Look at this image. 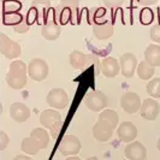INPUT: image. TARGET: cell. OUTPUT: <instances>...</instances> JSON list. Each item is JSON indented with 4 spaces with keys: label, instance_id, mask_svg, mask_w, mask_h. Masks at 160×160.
<instances>
[{
    "label": "cell",
    "instance_id": "7a4b0ae2",
    "mask_svg": "<svg viewBox=\"0 0 160 160\" xmlns=\"http://www.w3.org/2000/svg\"><path fill=\"white\" fill-rule=\"evenodd\" d=\"M27 65L22 60H15L10 65L6 75V82L13 89H22L27 84Z\"/></svg>",
    "mask_w": 160,
    "mask_h": 160
},
{
    "label": "cell",
    "instance_id": "e0dca14e",
    "mask_svg": "<svg viewBox=\"0 0 160 160\" xmlns=\"http://www.w3.org/2000/svg\"><path fill=\"white\" fill-rule=\"evenodd\" d=\"M101 72L102 75L106 76L107 78H113L116 77L120 71V66H119V62L116 59V58H112V57H108V58H105L104 60L101 62Z\"/></svg>",
    "mask_w": 160,
    "mask_h": 160
},
{
    "label": "cell",
    "instance_id": "52a82bcc",
    "mask_svg": "<svg viewBox=\"0 0 160 160\" xmlns=\"http://www.w3.org/2000/svg\"><path fill=\"white\" fill-rule=\"evenodd\" d=\"M47 104L57 110H64L69 104L68 93L62 88H53L47 95Z\"/></svg>",
    "mask_w": 160,
    "mask_h": 160
},
{
    "label": "cell",
    "instance_id": "7c38bea8",
    "mask_svg": "<svg viewBox=\"0 0 160 160\" xmlns=\"http://www.w3.org/2000/svg\"><path fill=\"white\" fill-rule=\"evenodd\" d=\"M124 154L129 160H146L147 149L143 144L138 141H131L125 147Z\"/></svg>",
    "mask_w": 160,
    "mask_h": 160
},
{
    "label": "cell",
    "instance_id": "ffe728a7",
    "mask_svg": "<svg viewBox=\"0 0 160 160\" xmlns=\"http://www.w3.org/2000/svg\"><path fill=\"white\" fill-rule=\"evenodd\" d=\"M92 59H93V57L87 56L80 51H73L70 54V64L75 69H83L92 62Z\"/></svg>",
    "mask_w": 160,
    "mask_h": 160
},
{
    "label": "cell",
    "instance_id": "8992f818",
    "mask_svg": "<svg viewBox=\"0 0 160 160\" xmlns=\"http://www.w3.org/2000/svg\"><path fill=\"white\" fill-rule=\"evenodd\" d=\"M0 52L8 59H13V58L19 57L22 48L19 46V43L11 40L8 35L0 34Z\"/></svg>",
    "mask_w": 160,
    "mask_h": 160
},
{
    "label": "cell",
    "instance_id": "4316f807",
    "mask_svg": "<svg viewBox=\"0 0 160 160\" xmlns=\"http://www.w3.org/2000/svg\"><path fill=\"white\" fill-rule=\"evenodd\" d=\"M149 35H151V39H152L154 42L160 43V24L153 25L152 29H151V32H149Z\"/></svg>",
    "mask_w": 160,
    "mask_h": 160
},
{
    "label": "cell",
    "instance_id": "d6a6232c",
    "mask_svg": "<svg viewBox=\"0 0 160 160\" xmlns=\"http://www.w3.org/2000/svg\"><path fill=\"white\" fill-rule=\"evenodd\" d=\"M0 104H1V101H0Z\"/></svg>",
    "mask_w": 160,
    "mask_h": 160
},
{
    "label": "cell",
    "instance_id": "1f68e13d",
    "mask_svg": "<svg viewBox=\"0 0 160 160\" xmlns=\"http://www.w3.org/2000/svg\"><path fill=\"white\" fill-rule=\"evenodd\" d=\"M62 1H77L78 2V0H62Z\"/></svg>",
    "mask_w": 160,
    "mask_h": 160
},
{
    "label": "cell",
    "instance_id": "603a6c76",
    "mask_svg": "<svg viewBox=\"0 0 160 160\" xmlns=\"http://www.w3.org/2000/svg\"><path fill=\"white\" fill-rule=\"evenodd\" d=\"M147 93L153 99L160 98V77H155L147 84Z\"/></svg>",
    "mask_w": 160,
    "mask_h": 160
},
{
    "label": "cell",
    "instance_id": "7402d4cb",
    "mask_svg": "<svg viewBox=\"0 0 160 160\" xmlns=\"http://www.w3.org/2000/svg\"><path fill=\"white\" fill-rule=\"evenodd\" d=\"M136 72L137 76L141 78V80H149L154 76V72H155V68H153L151 65L148 64L146 60L141 62L140 64H137L136 68Z\"/></svg>",
    "mask_w": 160,
    "mask_h": 160
},
{
    "label": "cell",
    "instance_id": "ba28073f",
    "mask_svg": "<svg viewBox=\"0 0 160 160\" xmlns=\"http://www.w3.org/2000/svg\"><path fill=\"white\" fill-rule=\"evenodd\" d=\"M107 104H108L107 96L102 92H99V90L90 92L86 98V106L90 111H94V112H99L104 110Z\"/></svg>",
    "mask_w": 160,
    "mask_h": 160
},
{
    "label": "cell",
    "instance_id": "9a60e30c",
    "mask_svg": "<svg viewBox=\"0 0 160 160\" xmlns=\"http://www.w3.org/2000/svg\"><path fill=\"white\" fill-rule=\"evenodd\" d=\"M117 135L123 142H131L137 136V128L131 122H123L117 129Z\"/></svg>",
    "mask_w": 160,
    "mask_h": 160
},
{
    "label": "cell",
    "instance_id": "5bb4252c",
    "mask_svg": "<svg viewBox=\"0 0 160 160\" xmlns=\"http://www.w3.org/2000/svg\"><path fill=\"white\" fill-rule=\"evenodd\" d=\"M62 32V27L58 24V21L56 19V16L51 19H48L46 23L42 25L41 29V35L46 39V40L53 41L57 40L59 38Z\"/></svg>",
    "mask_w": 160,
    "mask_h": 160
},
{
    "label": "cell",
    "instance_id": "4dcf8cb0",
    "mask_svg": "<svg viewBox=\"0 0 160 160\" xmlns=\"http://www.w3.org/2000/svg\"><path fill=\"white\" fill-rule=\"evenodd\" d=\"M87 160H99L98 158H95V157H92V158H88Z\"/></svg>",
    "mask_w": 160,
    "mask_h": 160
},
{
    "label": "cell",
    "instance_id": "cb8c5ba5",
    "mask_svg": "<svg viewBox=\"0 0 160 160\" xmlns=\"http://www.w3.org/2000/svg\"><path fill=\"white\" fill-rule=\"evenodd\" d=\"M99 117H102V118L107 119L108 122H111L114 128H116V125H118V120H119V118H118L117 112L113 111V110H105V111H102V112L100 113Z\"/></svg>",
    "mask_w": 160,
    "mask_h": 160
},
{
    "label": "cell",
    "instance_id": "8fae6325",
    "mask_svg": "<svg viewBox=\"0 0 160 160\" xmlns=\"http://www.w3.org/2000/svg\"><path fill=\"white\" fill-rule=\"evenodd\" d=\"M160 111V105L155 99H146L143 102H141L140 107V112L141 117L147 120H154L157 119L158 114Z\"/></svg>",
    "mask_w": 160,
    "mask_h": 160
},
{
    "label": "cell",
    "instance_id": "f546056e",
    "mask_svg": "<svg viewBox=\"0 0 160 160\" xmlns=\"http://www.w3.org/2000/svg\"><path fill=\"white\" fill-rule=\"evenodd\" d=\"M157 148H158V151L160 152V138L158 140V142H157Z\"/></svg>",
    "mask_w": 160,
    "mask_h": 160
},
{
    "label": "cell",
    "instance_id": "6da1fadb",
    "mask_svg": "<svg viewBox=\"0 0 160 160\" xmlns=\"http://www.w3.org/2000/svg\"><path fill=\"white\" fill-rule=\"evenodd\" d=\"M49 142V135L45 129H34L30 136L24 138L22 141V151L27 154H36V153L46 148Z\"/></svg>",
    "mask_w": 160,
    "mask_h": 160
},
{
    "label": "cell",
    "instance_id": "277c9868",
    "mask_svg": "<svg viewBox=\"0 0 160 160\" xmlns=\"http://www.w3.org/2000/svg\"><path fill=\"white\" fill-rule=\"evenodd\" d=\"M27 69H28L29 77L36 82L46 80L48 77V73H49L48 64L43 59H40V58H34L27 66Z\"/></svg>",
    "mask_w": 160,
    "mask_h": 160
},
{
    "label": "cell",
    "instance_id": "30bf717a",
    "mask_svg": "<svg viewBox=\"0 0 160 160\" xmlns=\"http://www.w3.org/2000/svg\"><path fill=\"white\" fill-rule=\"evenodd\" d=\"M120 106L127 113H136L141 107V99L134 92H128L120 98Z\"/></svg>",
    "mask_w": 160,
    "mask_h": 160
},
{
    "label": "cell",
    "instance_id": "9c48e42d",
    "mask_svg": "<svg viewBox=\"0 0 160 160\" xmlns=\"http://www.w3.org/2000/svg\"><path fill=\"white\" fill-rule=\"evenodd\" d=\"M81 141L75 135H65L59 143V152L64 155L78 154L81 151Z\"/></svg>",
    "mask_w": 160,
    "mask_h": 160
},
{
    "label": "cell",
    "instance_id": "d4e9b609",
    "mask_svg": "<svg viewBox=\"0 0 160 160\" xmlns=\"http://www.w3.org/2000/svg\"><path fill=\"white\" fill-rule=\"evenodd\" d=\"M2 12H13V11H21L22 4L17 0H6L2 6Z\"/></svg>",
    "mask_w": 160,
    "mask_h": 160
},
{
    "label": "cell",
    "instance_id": "3957f363",
    "mask_svg": "<svg viewBox=\"0 0 160 160\" xmlns=\"http://www.w3.org/2000/svg\"><path fill=\"white\" fill-rule=\"evenodd\" d=\"M40 123L45 128L48 129L49 134L56 138L60 131L63 119L62 116L56 110H45L40 116Z\"/></svg>",
    "mask_w": 160,
    "mask_h": 160
},
{
    "label": "cell",
    "instance_id": "484cf974",
    "mask_svg": "<svg viewBox=\"0 0 160 160\" xmlns=\"http://www.w3.org/2000/svg\"><path fill=\"white\" fill-rule=\"evenodd\" d=\"M140 18H141V23L142 24H149L153 21V18H154L153 11L149 10V8H144V10H142V12L140 15Z\"/></svg>",
    "mask_w": 160,
    "mask_h": 160
},
{
    "label": "cell",
    "instance_id": "4fadbf2b",
    "mask_svg": "<svg viewBox=\"0 0 160 160\" xmlns=\"http://www.w3.org/2000/svg\"><path fill=\"white\" fill-rule=\"evenodd\" d=\"M120 71L124 77H132L137 68V58L132 53H125L119 59Z\"/></svg>",
    "mask_w": 160,
    "mask_h": 160
},
{
    "label": "cell",
    "instance_id": "5b68a950",
    "mask_svg": "<svg viewBox=\"0 0 160 160\" xmlns=\"http://www.w3.org/2000/svg\"><path fill=\"white\" fill-rule=\"evenodd\" d=\"M114 127L111 122L105 119L102 117H99V120L95 123V125L93 127V135L98 141L105 142L107 140H110L113 135V130Z\"/></svg>",
    "mask_w": 160,
    "mask_h": 160
},
{
    "label": "cell",
    "instance_id": "83f0119b",
    "mask_svg": "<svg viewBox=\"0 0 160 160\" xmlns=\"http://www.w3.org/2000/svg\"><path fill=\"white\" fill-rule=\"evenodd\" d=\"M13 160H32L28 155H17L13 158Z\"/></svg>",
    "mask_w": 160,
    "mask_h": 160
},
{
    "label": "cell",
    "instance_id": "ac0fdd59",
    "mask_svg": "<svg viewBox=\"0 0 160 160\" xmlns=\"http://www.w3.org/2000/svg\"><path fill=\"white\" fill-rule=\"evenodd\" d=\"M144 60L151 65V66H153V68L160 66V46L159 45L152 43V45H149L148 47L146 48V51H144Z\"/></svg>",
    "mask_w": 160,
    "mask_h": 160
},
{
    "label": "cell",
    "instance_id": "f1b7e54d",
    "mask_svg": "<svg viewBox=\"0 0 160 160\" xmlns=\"http://www.w3.org/2000/svg\"><path fill=\"white\" fill-rule=\"evenodd\" d=\"M66 160H81V159L78 158V157H69Z\"/></svg>",
    "mask_w": 160,
    "mask_h": 160
},
{
    "label": "cell",
    "instance_id": "d6986e66",
    "mask_svg": "<svg viewBox=\"0 0 160 160\" xmlns=\"http://www.w3.org/2000/svg\"><path fill=\"white\" fill-rule=\"evenodd\" d=\"M93 34L96 39L99 40H106L111 38L113 34V27L108 22H102V23H94L93 25Z\"/></svg>",
    "mask_w": 160,
    "mask_h": 160
},
{
    "label": "cell",
    "instance_id": "2e32d148",
    "mask_svg": "<svg viewBox=\"0 0 160 160\" xmlns=\"http://www.w3.org/2000/svg\"><path fill=\"white\" fill-rule=\"evenodd\" d=\"M10 116L13 120L23 123L30 117V110L23 102H13L10 106Z\"/></svg>",
    "mask_w": 160,
    "mask_h": 160
},
{
    "label": "cell",
    "instance_id": "44dd1931",
    "mask_svg": "<svg viewBox=\"0 0 160 160\" xmlns=\"http://www.w3.org/2000/svg\"><path fill=\"white\" fill-rule=\"evenodd\" d=\"M2 23L5 25H12L17 30L19 25L23 23V17L21 15V11H13V12H2Z\"/></svg>",
    "mask_w": 160,
    "mask_h": 160
}]
</instances>
